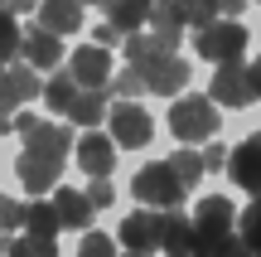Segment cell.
I'll use <instances>...</instances> for the list:
<instances>
[{"mask_svg":"<svg viewBox=\"0 0 261 257\" xmlns=\"http://www.w3.org/2000/svg\"><path fill=\"white\" fill-rule=\"evenodd\" d=\"M237 238V209L227 194H208L194 209V257H218Z\"/></svg>","mask_w":261,"mask_h":257,"instance_id":"6da1fadb","label":"cell"},{"mask_svg":"<svg viewBox=\"0 0 261 257\" xmlns=\"http://www.w3.org/2000/svg\"><path fill=\"white\" fill-rule=\"evenodd\" d=\"M130 194H136V204H150V209H179L189 194V184L174 175V165L169 160H150L136 170V184H130Z\"/></svg>","mask_w":261,"mask_h":257,"instance_id":"7a4b0ae2","label":"cell"},{"mask_svg":"<svg viewBox=\"0 0 261 257\" xmlns=\"http://www.w3.org/2000/svg\"><path fill=\"white\" fill-rule=\"evenodd\" d=\"M213 97H174V107H169V131H174V141L184 146H203L218 136V112H213Z\"/></svg>","mask_w":261,"mask_h":257,"instance_id":"3957f363","label":"cell"},{"mask_svg":"<svg viewBox=\"0 0 261 257\" xmlns=\"http://www.w3.org/2000/svg\"><path fill=\"white\" fill-rule=\"evenodd\" d=\"M194 49L208 63H242L247 58V29L232 15H223V19H213V25H203L194 34Z\"/></svg>","mask_w":261,"mask_h":257,"instance_id":"277c9868","label":"cell"},{"mask_svg":"<svg viewBox=\"0 0 261 257\" xmlns=\"http://www.w3.org/2000/svg\"><path fill=\"white\" fill-rule=\"evenodd\" d=\"M107 122H112V141L121 146V151H145L150 136H155L150 112L140 102H126V97H116V107L107 112Z\"/></svg>","mask_w":261,"mask_h":257,"instance_id":"5b68a950","label":"cell"},{"mask_svg":"<svg viewBox=\"0 0 261 257\" xmlns=\"http://www.w3.org/2000/svg\"><path fill=\"white\" fill-rule=\"evenodd\" d=\"M130 68H140V78H145V92H155V97H174V92H184L189 87V63L179 54H150V58H140V63H130Z\"/></svg>","mask_w":261,"mask_h":257,"instance_id":"8992f818","label":"cell"},{"mask_svg":"<svg viewBox=\"0 0 261 257\" xmlns=\"http://www.w3.org/2000/svg\"><path fill=\"white\" fill-rule=\"evenodd\" d=\"M218 107H247L256 97V83H252V63H218L213 73V87H208Z\"/></svg>","mask_w":261,"mask_h":257,"instance_id":"52a82bcc","label":"cell"},{"mask_svg":"<svg viewBox=\"0 0 261 257\" xmlns=\"http://www.w3.org/2000/svg\"><path fill=\"white\" fill-rule=\"evenodd\" d=\"M160 238H165V209H130L121 219V243L126 248H140V252H160Z\"/></svg>","mask_w":261,"mask_h":257,"instance_id":"ba28073f","label":"cell"},{"mask_svg":"<svg viewBox=\"0 0 261 257\" xmlns=\"http://www.w3.org/2000/svg\"><path fill=\"white\" fill-rule=\"evenodd\" d=\"M227 175H232L237 190L261 194V131H252L247 141H237L227 151Z\"/></svg>","mask_w":261,"mask_h":257,"instance_id":"9c48e42d","label":"cell"},{"mask_svg":"<svg viewBox=\"0 0 261 257\" xmlns=\"http://www.w3.org/2000/svg\"><path fill=\"white\" fill-rule=\"evenodd\" d=\"M19 151H34V155H48V160H68V151H73V131H68L63 122H34L24 136H19Z\"/></svg>","mask_w":261,"mask_h":257,"instance_id":"30bf717a","label":"cell"},{"mask_svg":"<svg viewBox=\"0 0 261 257\" xmlns=\"http://www.w3.org/2000/svg\"><path fill=\"white\" fill-rule=\"evenodd\" d=\"M15 175H19V190H29V194H48V190H58L63 160H48V155L19 151V160H15Z\"/></svg>","mask_w":261,"mask_h":257,"instance_id":"8fae6325","label":"cell"},{"mask_svg":"<svg viewBox=\"0 0 261 257\" xmlns=\"http://www.w3.org/2000/svg\"><path fill=\"white\" fill-rule=\"evenodd\" d=\"M73 151H77V165H83L92 180H102V175L116 170V141H112V136H102L97 126H87V136L73 146Z\"/></svg>","mask_w":261,"mask_h":257,"instance_id":"7c38bea8","label":"cell"},{"mask_svg":"<svg viewBox=\"0 0 261 257\" xmlns=\"http://www.w3.org/2000/svg\"><path fill=\"white\" fill-rule=\"evenodd\" d=\"M68 68H73V78L83 87H112V54H107L102 44H87V49H77L73 58H68Z\"/></svg>","mask_w":261,"mask_h":257,"instance_id":"4fadbf2b","label":"cell"},{"mask_svg":"<svg viewBox=\"0 0 261 257\" xmlns=\"http://www.w3.org/2000/svg\"><path fill=\"white\" fill-rule=\"evenodd\" d=\"M29 97H44V83H39V68L34 63H5L0 68V102L19 107Z\"/></svg>","mask_w":261,"mask_h":257,"instance_id":"5bb4252c","label":"cell"},{"mask_svg":"<svg viewBox=\"0 0 261 257\" xmlns=\"http://www.w3.org/2000/svg\"><path fill=\"white\" fill-rule=\"evenodd\" d=\"M184 29H189V19H184V5H179V0H155V5H150V34L165 49H179Z\"/></svg>","mask_w":261,"mask_h":257,"instance_id":"9a60e30c","label":"cell"},{"mask_svg":"<svg viewBox=\"0 0 261 257\" xmlns=\"http://www.w3.org/2000/svg\"><path fill=\"white\" fill-rule=\"evenodd\" d=\"M19 58L34 68H58V58H63V34H54V29L34 25L24 29V49H19Z\"/></svg>","mask_w":261,"mask_h":257,"instance_id":"2e32d148","label":"cell"},{"mask_svg":"<svg viewBox=\"0 0 261 257\" xmlns=\"http://www.w3.org/2000/svg\"><path fill=\"white\" fill-rule=\"evenodd\" d=\"M39 25L54 34H77L83 29V0H39Z\"/></svg>","mask_w":261,"mask_h":257,"instance_id":"e0dca14e","label":"cell"},{"mask_svg":"<svg viewBox=\"0 0 261 257\" xmlns=\"http://www.w3.org/2000/svg\"><path fill=\"white\" fill-rule=\"evenodd\" d=\"M160 257H194V219L179 209H165V238H160Z\"/></svg>","mask_w":261,"mask_h":257,"instance_id":"ac0fdd59","label":"cell"},{"mask_svg":"<svg viewBox=\"0 0 261 257\" xmlns=\"http://www.w3.org/2000/svg\"><path fill=\"white\" fill-rule=\"evenodd\" d=\"M54 204H58V219H63V228H92L97 204L87 199V190H63V184H58Z\"/></svg>","mask_w":261,"mask_h":257,"instance_id":"d6986e66","label":"cell"},{"mask_svg":"<svg viewBox=\"0 0 261 257\" xmlns=\"http://www.w3.org/2000/svg\"><path fill=\"white\" fill-rule=\"evenodd\" d=\"M150 5L155 0H107V25H116L121 34H136V29L150 25Z\"/></svg>","mask_w":261,"mask_h":257,"instance_id":"ffe728a7","label":"cell"},{"mask_svg":"<svg viewBox=\"0 0 261 257\" xmlns=\"http://www.w3.org/2000/svg\"><path fill=\"white\" fill-rule=\"evenodd\" d=\"M24 233H44V238H58V233H63L58 204H54V199H44V194H34V199L24 204Z\"/></svg>","mask_w":261,"mask_h":257,"instance_id":"44dd1931","label":"cell"},{"mask_svg":"<svg viewBox=\"0 0 261 257\" xmlns=\"http://www.w3.org/2000/svg\"><path fill=\"white\" fill-rule=\"evenodd\" d=\"M77 92H83V83L73 78V68H68V73H54V78L44 83V102H48V112H73Z\"/></svg>","mask_w":261,"mask_h":257,"instance_id":"7402d4cb","label":"cell"},{"mask_svg":"<svg viewBox=\"0 0 261 257\" xmlns=\"http://www.w3.org/2000/svg\"><path fill=\"white\" fill-rule=\"evenodd\" d=\"M107 97H112L107 87H83V92H77V102H73V112H68V116H73L77 126H97V122H102L107 112H112V107H107Z\"/></svg>","mask_w":261,"mask_h":257,"instance_id":"603a6c76","label":"cell"},{"mask_svg":"<svg viewBox=\"0 0 261 257\" xmlns=\"http://www.w3.org/2000/svg\"><path fill=\"white\" fill-rule=\"evenodd\" d=\"M19 49H24V34H19V25H15V10H0V68L15 63Z\"/></svg>","mask_w":261,"mask_h":257,"instance_id":"cb8c5ba5","label":"cell"},{"mask_svg":"<svg viewBox=\"0 0 261 257\" xmlns=\"http://www.w3.org/2000/svg\"><path fill=\"white\" fill-rule=\"evenodd\" d=\"M5 257H58V243L44 238V233H19V238H10Z\"/></svg>","mask_w":261,"mask_h":257,"instance_id":"d4e9b609","label":"cell"},{"mask_svg":"<svg viewBox=\"0 0 261 257\" xmlns=\"http://www.w3.org/2000/svg\"><path fill=\"white\" fill-rule=\"evenodd\" d=\"M237 238H242L252 252H261V194H252V204L237 214Z\"/></svg>","mask_w":261,"mask_h":257,"instance_id":"484cf974","label":"cell"},{"mask_svg":"<svg viewBox=\"0 0 261 257\" xmlns=\"http://www.w3.org/2000/svg\"><path fill=\"white\" fill-rule=\"evenodd\" d=\"M179 5H184L189 29H203V25H213V19L223 15V0H179Z\"/></svg>","mask_w":261,"mask_h":257,"instance_id":"4316f807","label":"cell"},{"mask_svg":"<svg viewBox=\"0 0 261 257\" xmlns=\"http://www.w3.org/2000/svg\"><path fill=\"white\" fill-rule=\"evenodd\" d=\"M169 165H174V175L189 184V190L208 175V170H203V155H194V151H174V155H169Z\"/></svg>","mask_w":261,"mask_h":257,"instance_id":"83f0119b","label":"cell"},{"mask_svg":"<svg viewBox=\"0 0 261 257\" xmlns=\"http://www.w3.org/2000/svg\"><path fill=\"white\" fill-rule=\"evenodd\" d=\"M112 97H126V102H140V92H145V78H140V68H130V73H112V87H107Z\"/></svg>","mask_w":261,"mask_h":257,"instance_id":"f1b7e54d","label":"cell"},{"mask_svg":"<svg viewBox=\"0 0 261 257\" xmlns=\"http://www.w3.org/2000/svg\"><path fill=\"white\" fill-rule=\"evenodd\" d=\"M77 257H116V243L107 238V233H83V243H77Z\"/></svg>","mask_w":261,"mask_h":257,"instance_id":"f546056e","label":"cell"},{"mask_svg":"<svg viewBox=\"0 0 261 257\" xmlns=\"http://www.w3.org/2000/svg\"><path fill=\"white\" fill-rule=\"evenodd\" d=\"M0 228H24V204H15V199H10V194L5 190H0Z\"/></svg>","mask_w":261,"mask_h":257,"instance_id":"4dcf8cb0","label":"cell"},{"mask_svg":"<svg viewBox=\"0 0 261 257\" xmlns=\"http://www.w3.org/2000/svg\"><path fill=\"white\" fill-rule=\"evenodd\" d=\"M87 199H92L97 209H112V199H116V190H112V184H107V175H102V180H92V190H87Z\"/></svg>","mask_w":261,"mask_h":257,"instance_id":"1f68e13d","label":"cell"},{"mask_svg":"<svg viewBox=\"0 0 261 257\" xmlns=\"http://www.w3.org/2000/svg\"><path fill=\"white\" fill-rule=\"evenodd\" d=\"M203 170H227V151H223V146H208V151H203Z\"/></svg>","mask_w":261,"mask_h":257,"instance_id":"d6a6232c","label":"cell"},{"mask_svg":"<svg viewBox=\"0 0 261 257\" xmlns=\"http://www.w3.org/2000/svg\"><path fill=\"white\" fill-rule=\"evenodd\" d=\"M97 44H102V49L121 44V29H116V25H97Z\"/></svg>","mask_w":261,"mask_h":257,"instance_id":"836d02e7","label":"cell"},{"mask_svg":"<svg viewBox=\"0 0 261 257\" xmlns=\"http://www.w3.org/2000/svg\"><path fill=\"white\" fill-rule=\"evenodd\" d=\"M218 257H252V248H247V243H242V238H232V243H227V248H223V252H218Z\"/></svg>","mask_w":261,"mask_h":257,"instance_id":"e575fe53","label":"cell"},{"mask_svg":"<svg viewBox=\"0 0 261 257\" xmlns=\"http://www.w3.org/2000/svg\"><path fill=\"white\" fill-rule=\"evenodd\" d=\"M0 10H15V15H24V10H39V0H0Z\"/></svg>","mask_w":261,"mask_h":257,"instance_id":"d590c367","label":"cell"},{"mask_svg":"<svg viewBox=\"0 0 261 257\" xmlns=\"http://www.w3.org/2000/svg\"><path fill=\"white\" fill-rule=\"evenodd\" d=\"M34 122H39V116H29V112H19V116H15V131H19V136H24V131H29V126H34Z\"/></svg>","mask_w":261,"mask_h":257,"instance_id":"8d00e7d4","label":"cell"},{"mask_svg":"<svg viewBox=\"0 0 261 257\" xmlns=\"http://www.w3.org/2000/svg\"><path fill=\"white\" fill-rule=\"evenodd\" d=\"M242 5H247V0H223V15H232V19H237V15H242Z\"/></svg>","mask_w":261,"mask_h":257,"instance_id":"74e56055","label":"cell"},{"mask_svg":"<svg viewBox=\"0 0 261 257\" xmlns=\"http://www.w3.org/2000/svg\"><path fill=\"white\" fill-rule=\"evenodd\" d=\"M252 83H256V97H261V54H256V63H252Z\"/></svg>","mask_w":261,"mask_h":257,"instance_id":"f35d334b","label":"cell"},{"mask_svg":"<svg viewBox=\"0 0 261 257\" xmlns=\"http://www.w3.org/2000/svg\"><path fill=\"white\" fill-rule=\"evenodd\" d=\"M5 252H10V233L0 228V257H5Z\"/></svg>","mask_w":261,"mask_h":257,"instance_id":"ab89813d","label":"cell"},{"mask_svg":"<svg viewBox=\"0 0 261 257\" xmlns=\"http://www.w3.org/2000/svg\"><path fill=\"white\" fill-rule=\"evenodd\" d=\"M121 257H155V252H140V248H126Z\"/></svg>","mask_w":261,"mask_h":257,"instance_id":"60d3db41","label":"cell"},{"mask_svg":"<svg viewBox=\"0 0 261 257\" xmlns=\"http://www.w3.org/2000/svg\"><path fill=\"white\" fill-rule=\"evenodd\" d=\"M83 5H107V0H83Z\"/></svg>","mask_w":261,"mask_h":257,"instance_id":"b9f144b4","label":"cell"}]
</instances>
